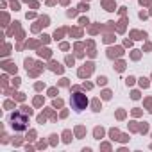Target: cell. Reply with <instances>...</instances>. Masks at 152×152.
I'll return each mask as SVG.
<instances>
[{
	"instance_id": "1",
	"label": "cell",
	"mask_w": 152,
	"mask_h": 152,
	"mask_svg": "<svg viewBox=\"0 0 152 152\" xmlns=\"http://www.w3.org/2000/svg\"><path fill=\"white\" fill-rule=\"evenodd\" d=\"M72 100H73V106H75V109H77V111H83V109H84V106H86V99H83L81 93H75Z\"/></svg>"
}]
</instances>
